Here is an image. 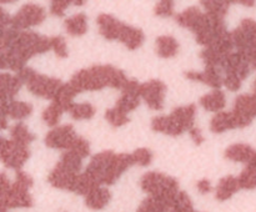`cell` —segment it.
<instances>
[{
  "label": "cell",
  "mask_w": 256,
  "mask_h": 212,
  "mask_svg": "<svg viewBox=\"0 0 256 212\" xmlns=\"http://www.w3.org/2000/svg\"><path fill=\"white\" fill-rule=\"evenodd\" d=\"M52 49V37L34 31H18L12 27H0V67L22 71L28 60L35 54Z\"/></svg>",
  "instance_id": "obj_1"
},
{
  "label": "cell",
  "mask_w": 256,
  "mask_h": 212,
  "mask_svg": "<svg viewBox=\"0 0 256 212\" xmlns=\"http://www.w3.org/2000/svg\"><path fill=\"white\" fill-rule=\"evenodd\" d=\"M129 80L124 71L112 66V65H94L90 69L78 71L69 84L72 89L80 94L82 91H96L105 86H112L122 90Z\"/></svg>",
  "instance_id": "obj_2"
},
{
  "label": "cell",
  "mask_w": 256,
  "mask_h": 212,
  "mask_svg": "<svg viewBox=\"0 0 256 212\" xmlns=\"http://www.w3.org/2000/svg\"><path fill=\"white\" fill-rule=\"evenodd\" d=\"M32 186V179L25 172L16 171V177L12 184H10L6 175L2 174V185H0L2 212H8V210L18 209V207H32V199L29 194Z\"/></svg>",
  "instance_id": "obj_3"
},
{
  "label": "cell",
  "mask_w": 256,
  "mask_h": 212,
  "mask_svg": "<svg viewBox=\"0 0 256 212\" xmlns=\"http://www.w3.org/2000/svg\"><path fill=\"white\" fill-rule=\"evenodd\" d=\"M140 186L146 194L150 195V197L162 202L169 211L174 206L180 192L179 184L174 177L155 171L145 174L142 177Z\"/></svg>",
  "instance_id": "obj_4"
},
{
  "label": "cell",
  "mask_w": 256,
  "mask_h": 212,
  "mask_svg": "<svg viewBox=\"0 0 256 212\" xmlns=\"http://www.w3.org/2000/svg\"><path fill=\"white\" fill-rule=\"evenodd\" d=\"M196 106L194 104L176 107L169 116H156L152 121V129L156 132L179 136L185 131L194 129Z\"/></svg>",
  "instance_id": "obj_5"
},
{
  "label": "cell",
  "mask_w": 256,
  "mask_h": 212,
  "mask_svg": "<svg viewBox=\"0 0 256 212\" xmlns=\"http://www.w3.org/2000/svg\"><path fill=\"white\" fill-rule=\"evenodd\" d=\"M18 77L22 80V84H26L28 90L32 94L45 97V99H54L62 85L59 79L38 74L35 70L30 67H24L22 71L18 72Z\"/></svg>",
  "instance_id": "obj_6"
},
{
  "label": "cell",
  "mask_w": 256,
  "mask_h": 212,
  "mask_svg": "<svg viewBox=\"0 0 256 212\" xmlns=\"http://www.w3.org/2000/svg\"><path fill=\"white\" fill-rule=\"evenodd\" d=\"M2 161L6 167L20 171L22 165L28 161L30 157V151L28 146L19 144L14 140H6L2 137Z\"/></svg>",
  "instance_id": "obj_7"
},
{
  "label": "cell",
  "mask_w": 256,
  "mask_h": 212,
  "mask_svg": "<svg viewBox=\"0 0 256 212\" xmlns=\"http://www.w3.org/2000/svg\"><path fill=\"white\" fill-rule=\"evenodd\" d=\"M45 20L44 7L35 4H26L12 17V25L10 27L15 30L28 29L30 26L42 24Z\"/></svg>",
  "instance_id": "obj_8"
},
{
  "label": "cell",
  "mask_w": 256,
  "mask_h": 212,
  "mask_svg": "<svg viewBox=\"0 0 256 212\" xmlns=\"http://www.w3.org/2000/svg\"><path fill=\"white\" fill-rule=\"evenodd\" d=\"M166 85L160 80H150L140 85L139 95L144 99L148 106L152 110H162L164 105V96Z\"/></svg>",
  "instance_id": "obj_9"
},
{
  "label": "cell",
  "mask_w": 256,
  "mask_h": 212,
  "mask_svg": "<svg viewBox=\"0 0 256 212\" xmlns=\"http://www.w3.org/2000/svg\"><path fill=\"white\" fill-rule=\"evenodd\" d=\"M76 139L78 135L75 134L74 127L72 125H64L50 130L45 136V144L52 149H62L68 151L72 149Z\"/></svg>",
  "instance_id": "obj_10"
},
{
  "label": "cell",
  "mask_w": 256,
  "mask_h": 212,
  "mask_svg": "<svg viewBox=\"0 0 256 212\" xmlns=\"http://www.w3.org/2000/svg\"><path fill=\"white\" fill-rule=\"evenodd\" d=\"M252 121L245 119L242 115L238 112L232 111L228 112H219L212 117V122H210V130L214 134H222V132L226 131V130L236 129V127H246L252 124Z\"/></svg>",
  "instance_id": "obj_11"
},
{
  "label": "cell",
  "mask_w": 256,
  "mask_h": 212,
  "mask_svg": "<svg viewBox=\"0 0 256 212\" xmlns=\"http://www.w3.org/2000/svg\"><path fill=\"white\" fill-rule=\"evenodd\" d=\"M222 70H224L225 75H235L242 80L246 79L250 74V62L246 57L240 52H232L224 59V61L220 65Z\"/></svg>",
  "instance_id": "obj_12"
},
{
  "label": "cell",
  "mask_w": 256,
  "mask_h": 212,
  "mask_svg": "<svg viewBox=\"0 0 256 212\" xmlns=\"http://www.w3.org/2000/svg\"><path fill=\"white\" fill-rule=\"evenodd\" d=\"M140 85L142 84H139L136 80H129L124 86V89L122 90V95L116 101L115 107L119 111H122V114L128 115V112L132 111V110H135L140 105Z\"/></svg>",
  "instance_id": "obj_13"
},
{
  "label": "cell",
  "mask_w": 256,
  "mask_h": 212,
  "mask_svg": "<svg viewBox=\"0 0 256 212\" xmlns=\"http://www.w3.org/2000/svg\"><path fill=\"white\" fill-rule=\"evenodd\" d=\"M134 164L135 162L134 159H132V154H115L106 172H105L102 185L115 184L118 179Z\"/></svg>",
  "instance_id": "obj_14"
},
{
  "label": "cell",
  "mask_w": 256,
  "mask_h": 212,
  "mask_svg": "<svg viewBox=\"0 0 256 212\" xmlns=\"http://www.w3.org/2000/svg\"><path fill=\"white\" fill-rule=\"evenodd\" d=\"M79 174H72V172H69L68 170H65L62 165L58 162L56 166L52 169V171L50 172L49 180L50 184L54 187L60 190H66V191L74 192L75 184H76V180Z\"/></svg>",
  "instance_id": "obj_15"
},
{
  "label": "cell",
  "mask_w": 256,
  "mask_h": 212,
  "mask_svg": "<svg viewBox=\"0 0 256 212\" xmlns=\"http://www.w3.org/2000/svg\"><path fill=\"white\" fill-rule=\"evenodd\" d=\"M185 77L192 81H200L204 84L209 85V86L214 87L215 90H219V87L224 84V79L222 77V74L218 70L216 66H212V65H206L204 71H186L185 72Z\"/></svg>",
  "instance_id": "obj_16"
},
{
  "label": "cell",
  "mask_w": 256,
  "mask_h": 212,
  "mask_svg": "<svg viewBox=\"0 0 256 212\" xmlns=\"http://www.w3.org/2000/svg\"><path fill=\"white\" fill-rule=\"evenodd\" d=\"M22 85V82L18 77V75H15V76L9 74L0 75V99H2V102L12 101L15 95L19 92Z\"/></svg>",
  "instance_id": "obj_17"
},
{
  "label": "cell",
  "mask_w": 256,
  "mask_h": 212,
  "mask_svg": "<svg viewBox=\"0 0 256 212\" xmlns=\"http://www.w3.org/2000/svg\"><path fill=\"white\" fill-rule=\"evenodd\" d=\"M122 24V21H119L118 19H115L112 15L100 14L98 16V25H99L100 34L108 40L119 39Z\"/></svg>",
  "instance_id": "obj_18"
},
{
  "label": "cell",
  "mask_w": 256,
  "mask_h": 212,
  "mask_svg": "<svg viewBox=\"0 0 256 212\" xmlns=\"http://www.w3.org/2000/svg\"><path fill=\"white\" fill-rule=\"evenodd\" d=\"M144 32L140 29L134 26H130V25L122 22V29H120L119 39L122 44L126 45V47L129 50H135L139 46H142V44L144 42Z\"/></svg>",
  "instance_id": "obj_19"
},
{
  "label": "cell",
  "mask_w": 256,
  "mask_h": 212,
  "mask_svg": "<svg viewBox=\"0 0 256 212\" xmlns=\"http://www.w3.org/2000/svg\"><path fill=\"white\" fill-rule=\"evenodd\" d=\"M32 112V104L24 101L12 100L10 102H2V117H12V119L22 120L29 116Z\"/></svg>",
  "instance_id": "obj_20"
},
{
  "label": "cell",
  "mask_w": 256,
  "mask_h": 212,
  "mask_svg": "<svg viewBox=\"0 0 256 212\" xmlns=\"http://www.w3.org/2000/svg\"><path fill=\"white\" fill-rule=\"evenodd\" d=\"M232 110L245 119L252 121V119L256 117V95L245 94L238 96Z\"/></svg>",
  "instance_id": "obj_21"
},
{
  "label": "cell",
  "mask_w": 256,
  "mask_h": 212,
  "mask_svg": "<svg viewBox=\"0 0 256 212\" xmlns=\"http://www.w3.org/2000/svg\"><path fill=\"white\" fill-rule=\"evenodd\" d=\"M256 151L249 145L244 144H235L228 147L225 151V157L228 160H232L235 162H245V164H250L252 160L254 159Z\"/></svg>",
  "instance_id": "obj_22"
},
{
  "label": "cell",
  "mask_w": 256,
  "mask_h": 212,
  "mask_svg": "<svg viewBox=\"0 0 256 212\" xmlns=\"http://www.w3.org/2000/svg\"><path fill=\"white\" fill-rule=\"evenodd\" d=\"M112 200V194L106 187H96L89 195L85 196V204L92 210H102Z\"/></svg>",
  "instance_id": "obj_23"
},
{
  "label": "cell",
  "mask_w": 256,
  "mask_h": 212,
  "mask_svg": "<svg viewBox=\"0 0 256 212\" xmlns=\"http://www.w3.org/2000/svg\"><path fill=\"white\" fill-rule=\"evenodd\" d=\"M242 189L239 184V179L234 176H226L220 180L216 187V200L218 201H226L234 194H236Z\"/></svg>",
  "instance_id": "obj_24"
},
{
  "label": "cell",
  "mask_w": 256,
  "mask_h": 212,
  "mask_svg": "<svg viewBox=\"0 0 256 212\" xmlns=\"http://www.w3.org/2000/svg\"><path fill=\"white\" fill-rule=\"evenodd\" d=\"M226 100H225V95L222 90H214L212 94H206L200 99V105L204 107L208 111H220L224 109Z\"/></svg>",
  "instance_id": "obj_25"
},
{
  "label": "cell",
  "mask_w": 256,
  "mask_h": 212,
  "mask_svg": "<svg viewBox=\"0 0 256 212\" xmlns=\"http://www.w3.org/2000/svg\"><path fill=\"white\" fill-rule=\"evenodd\" d=\"M156 51L162 57H172L179 51V44L176 40L169 35H162L156 39Z\"/></svg>",
  "instance_id": "obj_26"
},
{
  "label": "cell",
  "mask_w": 256,
  "mask_h": 212,
  "mask_svg": "<svg viewBox=\"0 0 256 212\" xmlns=\"http://www.w3.org/2000/svg\"><path fill=\"white\" fill-rule=\"evenodd\" d=\"M202 14H204V12L200 11L199 7L192 6L189 7V9L184 10L182 12H180V14L175 15V20H176L178 24L182 25V26L192 30L196 26L199 20L202 19Z\"/></svg>",
  "instance_id": "obj_27"
},
{
  "label": "cell",
  "mask_w": 256,
  "mask_h": 212,
  "mask_svg": "<svg viewBox=\"0 0 256 212\" xmlns=\"http://www.w3.org/2000/svg\"><path fill=\"white\" fill-rule=\"evenodd\" d=\"M64 25L68 34L80 36L88 31V17L85 14H76L65 20Z\"/></svg>",
  "instance_id": "obj_28"
},
{
  "label": "cell",
  "mask_w": 256,
  "mask_h": 212,
  "mask_svg": "<svg viewBox=\"0 0 256 212\" xmlns=\"http://www.w3.org/2000/svg\"><path fill=\"white\" fill-rule=\"evenodd\" d=\"M76 95H78L76 91L72 89V85H70L69 82H66V84L62 85V87L59 89V91L56 92L55 97L52 99V101L56 102V104H59L60 106L65 110V111H68L70 107V105L72 104V99H74Z\"/></svg>",
  "instance_id": "obj_29"
},
{
  "label": "cell",
  "mask_w": 256,
  "mask_h": 212,
  "mask_svg": "<svg viewBox=\"0 0 256 212\" xmlns=\"http://www.w3.org/2000/svg\"><path fill=\"white\" fill-rule=\"evenodd\" d=\"M59 164L69 172L79 174L82 165V157L79 156L76 152L72 151V150H68V151H65L62 155V160L59 161Z\"/></svg>",
  "instance_id": "obj_30"
},
{
  "label": "cell",
  "mask_w": 256,
  "mask_h": 212,
  "mask_svg": "<svg viewBox=\"0 0 256 212\" xmlns=\"http://www.w3.org/2000/svg\"><path fill=\"white\" fill-rule=\"evenodd\" d=\"M68 112L75 120L92 119L95 114V107L92 105L88 104V102H84V104H75V102H72Z\"/></svg>",
  "instance_id": "obj_31"
},
{
  "label": "cell",
  "mask_w": 256,
  "mask_h": 212,
  "mask_svg": "<svg viewBox=\"0 0 256 212\" xmlns=\"http://www.w3.org/2000/svg\"><path fill=\"white\" fill-rule=\"evenodd\" d=\"M10 135H12V140H14V141L19 142V144L22 145H25V146H28L30 142L35 140L34 135H32V132L28 130V127L25 126L24 124H22V122L14 125V126L12 127Z\"/></svg>",
  "instance_id": "obj_32"
},
{
  "label": "cell",
  "mask_w": 256,
  "mask_h": 212,
  "mask_svg": "<svg viewBox=\"0 0 256 212\" xmlns=\"http://www.w3.org/2000/svg\"><path fill=\"white\" fill-rule=\"evenodd\" d=\"M64 111L65 110L62 109L59 104L52 101V104H50L49 106L42 111V120H44L49 126L55 127L58 124H59L60 116H62V114Z\"/></svg>",
  "instance_id": "obj_33"
},
{
  "label": "cell",
  "mask_w": 256,
  "mask_h": 212,
  "mask_svg": "<svg viewBox=\"0 0 256 212\" xmlns=\"http://www.w3.org/2000/svg\"><path fill=\"white\" fill-rule=\"evenodd\" d=\"M239 184L242 189L254 190L256 189V166L254 165H248L242 172L240 174Z\"/></svg>",
  "instance_id": "obj_34"
},
{
  "label": "cell",
  "mask_w": 256,
  "mask_h": 212,
  "mask_svg": "<svg viewBox=\"0 0 256 212\" xmlns=\"http://www.w3.org/2000/svg\"><path fill=\"white\" fill-rule=\"evenodd\" d=\"M230 4H232V1H214V0H212V1H208V0L202 1V5L205 7L206 12L220 17H224L228 14Z\"/></svg>",
  "instance_id": "obj_35"
},
{
  "label": "cell",
  "mask_w": 256,
  "mask_h": 212,
  "mask_svg": "<svg viewBox=\"0 0 256 212\" xmlns=\"http://www.w3.org/2000/svg\"><path fill=\"white\" fill-rule=\"evenodd\" d=\"M169 212H195L192 207V202L190 197L185 191H180L178 195V199L175 201L174 206L172 207Z\"/></svg>",
  "instance_id": "obj_36"
},
{
  "label": "cell",
  "mask_w": 256,
  "mask_h": 212,
  "mask_svg": "<svg viewBox=\"0 0 256 212\" xmlns=\"http://www.w3.org/2000/svg\"><path fill=\"white\" fill-rule=\"evenodd\" d=\"M138 212H169L168 207L154 197H148L138 209Z\"/></svg>",
  "instance_id": "obj_37"
},
{
  "label": "cell",
  "mask_w": 256,
  "mask_h": 212,
  "mask_svg": "<svg viewBox=\"0 0 256 212\" xmlns=\"http://www.w3.org/2000/svg\"><path fill=\"white\" fill-rule=\"evenodd\" d=\"M105 119L115 127L122 126V125L128 124L130 121L129 117L126 116V114H122V111L114 107V109H110L105 112Z\"/></svg>",
  "instance_id": "obj_38"
},
{
  "label": "cell",
  "mask_w": 256,
  "mask_h": 212,
  "mask_svg": "<svg viewBox=\"0 0 256 212\" xmlns=\"http://www.w3.org/2000/svg\"><path fill=\"white\" fill-rule=\"evenodd\" d=\"M132 159H134L135 164L140 165V166H148L152 164V154L150 150L142 147V149H138L132 152Z\"/></svg>",
  "instance_id": "obj_39"
},
{
  "label": "cell",
  "mask_w": 256,
  "mask_h": 212,
  "mask_svg": "<svg viewBox=\"0 0 256 212\" xmlns=\"http://www.w3.org/2000/svg\"><path fill=\"white\" fill-rule=\"evenodd\" d=\"M155 15L158 16H172L174 12V1L172 0H162L158 2L154 9Z\"/></svg>",
  "instance_id": "obj_40"
},
{
  "label": "cell",
  "mask_w": 256,
  "mask_h": 212,
  "mask_svg": "<svg viewBox=\"0 0 256 212\" xmlns=\"http://www.w3.org/2000/svg\"><path fill=\"white\" fill-rule=\"evenodd\" d=\"M52 49L55 54L60 57L68 56V47L65 39L62 36H52Z\"/></svg>",
  "instance_id": "obj_41"
},
{
  "label": "cell",
  "mask_w": 256,
  "mask_h": 212,
  "mask_svg": "<svg viewBox=\"0 0 256 212\" xmlns=\"http://www.w3.org/2000/svg\"><path fill=\"white\" fill-rule=\"evenodd\" d=\"M70 150L74 152H76V154L79 155V156H82V159H85V157H88L90 155L89 142H88L85 139H82V137H78Z\"/></svg>",
  "instance_id": "obj_42"
},
{
  "label": "cell",
  "mask_w": 256,
  "mask_h": 212,
  "mask_svg": "<svg viewBox=\"0 0 256 212\" xmlns=\"http://www.w3.org/2000/svg\"><path fill=\"white\" fill-rule=\"evenodd\" d=\"M72 2V1H69V0H54V1L50 2V12L56 15V16H62L65 10Z\"/></svg>",
  "instance_id": "obj_43"
},
{
  "label": "cell",
  "mask_w": 256,
  "mask_h": 212,
  "mask_svg": "<svg viewBox=\"0 0 256 212\" xmlns=\"http://www.w3.org/2000/svg\"><path fill=\"white\" fill-rule=\"evenodd\" d=\"M242 80L235 75H225L224 85L230 90V91H238L242 86Z\"/></svg>",
  "instance_id": "obj_44"
},
{
  "label": "cell",
  "mask_w": 256,
  "mask_h": 212,
  "mask_svg": "<svg viewBox=\"0 0 256 212\" xmlns=\"http://www.w3.org/2000/svg\"><path fill=\"white\" fill-rule=\"evenodd\" d=\"M196 186H198V190H199V191L204 195L209 194V192H212V184H210L209 180H206V179L200 180V181L198 182Z\"/></svg>",
  "instance_id": "obj_45"
},
{
  "label": "cell",
  "mask_w": 256,
  "mask_h": 212,
  "mask_svg": "<svg viewBox=\"0 0 256 212\" xmlns=\"http://www.w3.org/2000/svg\"><path fill=\"white\" fill-rule=\"evenodd\" d=\"M190 136H192V141L195 142L196 145H202L204 142V136L202 135V131H200L198 127H194V129L190 130Z\"/></svg>",
  "instance_id": "obj_46"
},
{
  "label": "cell",
  "mask_w": 256,
  "mask_h": 212,
  "mask_svg": "<svg viewBox=\"0 0 256 212\" xmlns=\"http://www.w3.org/2000/svg\"><path fill=\"white\" fill-rule=\"evenodd\" d=\"M232 2H236V4L245 5V6H252V5L255 4L252 0H239V1H232Z\"/></svg>",
  "instance_id": "obj_47"
},
{
  "label": "cell",
  "mask_w": 256,
  "mask_h": 212,
  "mask_svg": "<svg viewBox=\"0 0 256 212\" xmlns=\"http://www.w3.org/2000/svg\"><path fill=\"white\" fill-rule=\"evenodd\" d=\"M72 2H74L75 5H82L85 1H82V0H80V1H79V0H76V1H72Z\"/></svg>",
  "instance_id": "obj_48"
},
{
  "label": "cell",
  "mask_w": 256,
  "mask_h": 212,
  "mask_svg": "<svg viewBox=\"0 0 256 212\" xmlns=\"http://www.w3.org/2000/svg\"><path fill=\"white\" fill-rule=\"evenodd\" d=\"M248 165H254V166H256V155L254 156V159L252 160V162H250V164H248Z\"/></svg>",
  "instance_id": "obj_49"
},
{
  "label": "cell",
  "mask_w": 256,
  "mask_h": 212,
  "mask_svg": "<svg viewBox=\"0 0 256 212\" xmlns=\"http://www.w3.org/2000/svg\"><path fill=\"white\" fill-rule=\"evenodd\" d=\"M195 212H198V211H195Z\"/></svg>",
  "instance_id": "obj_50"
},
{
  "label": "cell",
  "mask_w": 256,
  "mask_h": 212,
  "mask_svg": "<svg viewBox=\"0 0 256 212\" xmlns=\"http://www.w3.org/2000/svg\"><path fill=\"white\" fill-rule=\"evenodd\" d=\"M255 81H256V80H255Z\"/></svg>",
  "instance_id": "obj_51"
}]
</instances>
